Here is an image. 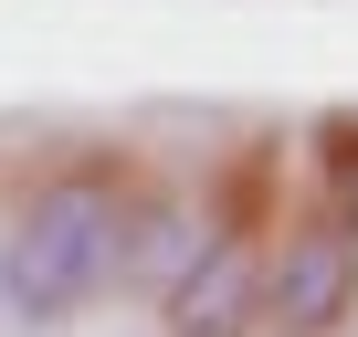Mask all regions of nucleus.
Listing matches in <instances>:
<instances>
[{"label":"nucleus","instance_id":"obj_1","mask_svg":"<svg viewBox=\"0 0 358 337\" xmlns=\"http://www.w3.org/2000/svg\"><path fill=\"white\" fill-rule=\"evenodd\" d=\"M106 264H116V211H106L95 190H53V201L22 222V243H11V264H0V285H11L22 316H64L74 295H95Z\"/></svg>","mask_w":358,"mask_h":337},{"label":"nucleus","instance_id":"obj_2","mask_svg":"<svg viewBox=\"0 0 358 337\" xmlns=\"http://www.w3.org/2000/svg\"><path fill=\"white\" fill-rule=\"evenodd\" d=\"M337 285H348V264H337V253H306L295 285H285V327H316V316L337 306Z\"/></svg>","mask_w":358,"mask_h":337}]
</instances>
